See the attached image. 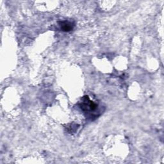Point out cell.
I'll return each instance as SVG.
<instances>
[{
  "mask_svg": "<svg viewBox=\"0 0 164 164\" xmlns=\"http://www.w3.org/2000/svg\"><path fill=\"white\" fill-rule=\"evenodd\" d=\"M60 26L61 29L64 31H70L71 30H72L73 26L72 24L69 23L68 21H62L60 23Z\"/></svg>",
  "mask_w": 164,
  "mask_h": 164,
  "instance_id": "1",
  "label": "cell"
}]
</instances>
